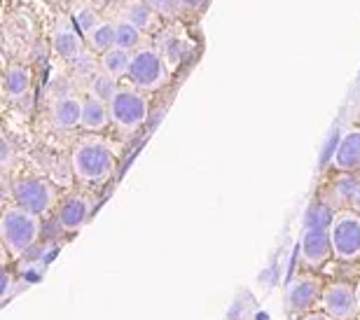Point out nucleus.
Listing matches in <instances>:
<instances>
[{"instance_id":"obj_1","label":"nucleus","mask_w":360,"mask_h":320,"mask_svg":"<svg viewBox=\"0 0 360 320\" xmlns=\"http://www.w3.org/2000/svg\"><path fill=\"white\" fill-rule=\"evenodd\" d=\"M117 159L112 148L101 138H82L70 155L73 176L84 185H103L112 178Z\"/></svg>"},{"instance_id":"obj_2","label":"nucleus","mask_w":360,"mask_h":320,"mask_svg":"<svg viewBox=\"0 0 360 320\" xmlns=\"http://www.w3.org/2000/svg\"><path fill=\"white\" fill-rule=\"evenodd\" d=\"M110 110V124L124 136L136 134L150 117V98L134 87H122L108 103Z\"/></svg>"},{"instance_id":"obj_3","label":"nucleus","mask_w":360,"mask_h":320,"mask_svg":"<svg viewBox=\"0 0 360 320\" xmlns=\"http://www.w3.org/2000/svg\"><path fill=\"white\" fill-rule=\"evenodd\" d=\"M127 79L131 82L134 89L153 94L171 82V70L167 61H164V56L160 54V49L155 45H146L131 54V68H129Z\"/></svg>"},{"instance_id":"obj_4","label":"nucleus","mask_w":360,"mask_h":320,"mask_svg":"<svg viewBox=\"0 0 360 320\" xmlns=\"http://www.w3.org/2000/svg\"><path fill=\"white\" fill-rule=\"evenodd\" d=\"M0 236H3L5 248L14 257L24 255L31 250L40 236V217H35L19 206H7L0 217Z\"/></svg>"},{"instance_id":"obj_5","label":"nucleus","mask_w":360,"mask_h":320,"mask_svg":"<svg viewBox=\"0 0 360 320\" xmlns=\"http://www.w3.org/2000/svg\"><path fill=\"white\" fill-rule=\"evenodd\" d=\"M14 206L31 213L35 217L47 215L49 210L56 206V187L45 178L38 176H26L19 178L12 187Z\"/></svg>"},{"instance_id":"obj_6","label":"nucleus","mask_w":360,"mask_h":320,"mask_svg":"<svg viewBox=\"0 0 360 320\" xmlns=\"http://www.w3.org/2000/svg\"><path fill=\"white\" fill-rule=\"evenodd\" d=\"M330 238H333L335 260H360V215L354 208L335 210L333 224H330Z\"/></svg>"},{"instance_id":"obj_7","label":"nucleus","mask_w":360,"mask_h":320,"mask_svg":"<svg viewBox=\"0 0 360 320\" xmlns=\"http://www.w3.org/2000/svg\"><path fill=\"white\" fill-rule=\"evenodd\" d=\"M323 311L335 320H356L360 318L358 288L347 281H330L323 286L321 295Z\"/></svg>"},{"instance_id":"obj_8","label":"nucleus","mask_w":360,"mask_h":320,"mask_svg":"<svg viewBox=\"0 0 360 320\" xmlns=\"http://www.w3.org/2000/svg\"><path fill=\"white\" fill-rule=\"evenodd\" d=\"M300 257L309 269H323L333 252V238H330V227H307L300 238Z\"/></svg>"},{"instance_id":"obj_9","label":"nucleus","mask_w":360,"mask_h":320,"mask_svg":"<svg viewBox=\"0 0 360 320\" xmlns=\"http://www.w3.org/2000/svg\"><path fill=\"white\" fill-rule=\"evenodd\" d=\"M323 295V283L319 276L314 274H300L295 276L292 283L288 286V309L292 314H309L314 311L316 304L321 302Z\"/></svg>"},{"instance_id":"obj_10","label":"nucleus","mask_w":360,"mask_h":320,"mask_svg":"<svg viewBox=\"0 0 360 320\" xmlns=\"http://www.w3.org/2000/svg\"><path fill=\"white\" fill-rule=\"evenodd\" d=\"M84 45H87V42H84L82 33L75 28L73 19L66 17V14H61L59 21H56L54 33H52V49L63 61H75L82 56Z\"/></svg>"},{"instance_id":"obj_11","label":"nucleus","mask_w":360,"mask_h":320,"mask_svg":"<svg viewBox=\"0 0 360 320\" xmlns=\"http://www.w3.org/2000/svg\"><path fill=\"white\" fill-rule=\"evenodd\" d=\"M91 215V199L84 194H70L59 203L56 217H59L61 229L66 231H77L84 227V222Z\"/></svg>"},{"instance_id":"obj_12","label":"nucleus","mask_w":360,"mask_h":320,"mask_svg":"<svg viewBox=\"0 0 360 320\" xmlns=\"http://www.w3.org/2000/svg\"><path fill=\"white\" fill-rule=\"evenodd\" d=\"M333 169L337 173H358L360 171V129L354 127L340 138L333 155Z\"/></svg>"},{"instance_id":"obj_13","label":"nucleus","mask_w":360,"mask_h":320,"mask_svg":"<svg viewBox=\"0 0 360 320\" xmlns=\"http://www.w3.org/2000/svg\"><path fill=\"white\" fill-rule=\"evenodd\" d=\"M160 19L162 17H157V14L150 10L146 0H122V3H120L117 21L131 24L146 35L160 31Z\"/></svg>"},{"instance_id":"obj_14","label":"nucleus","mask_w":360,"mask_h":320,"mask_svg":"<svg viewBox=\"0 0 360 320\" xmlns=\"http://www.w3.org/2000/svg\"><path fill=\"white\" fill-rule=\"evenodd\" d=\"M52 122L63 131L77 129L82 122V98L66 94V96L56 98L52 105Z\"/></svg>"},{"instance_id":"obj_15","label":"nucleus","mask_w":360,"mask_h":320,"mask_svg":"<svg viewBox=\"0 0 360 320\" xmlns=\"http://www.w3.org/2000/svg\"><path fill=\"white\" fill-rule=\"evenodd\" d=\"M108 127H110V110H108V103L94 96L82 98L80 129L89 131V134H101V131H105Z\"/></svg>"},{"instance_id":"obj_16","label":"nucleus","mask_w":360,"mask_h":320,"mask_svg":"<svg viewBox=\"0 0 360 320\" xmlns=\"http://www.w3.org/2000/svg\"><path fill=\"white\" fill-rule=\"evenodd\" d=\"M155 47L160 49V54L164 56V61H167L169 70L178 68L180 63H183L185 54H187V45L183 38H178L174 28H164V31H160V35H157V42Z\"/></svg>"},{"instance_id":"obj_17","label":"nucleus","mask_w":360,"mask_h":320,"mask_svg":"<svg viewBox=\"0 0 360 320\" xmlns=\"http://www.w3.org/2000/svg\"><path fill=\"white\" fill-rule=\"evenodd\" d=\"M360 187V176L358 173H340L333 185H330V194H333V206L337 203V210H344V208H351L354 203V196Z\"/></svg>"},{"instance_id":"obj_18","label":"nucleus","mask_w":360,"mask_h":320,"mask_svg":"<svg viewBox=\"0 0 360 320\" xmlns=\"http://www.w3.org/2000/svg\"><path fill=\"white\" fill-rule=\"evenodd\" d=\"M115 38H117V24H115V21H105L103 19L87 35V38H84V42H87V49L91 54L103 56L105 52H110V49L115 47Z\"/></svg>"},{"instance_id":"obj_19","label":"nucleus","mask_w":360,"mask_h":320,"mask_svg":"<svg viewBox=\"0 0 360 320\" xmlns=\"http://www.w3.org/2000/svg\"><path fill=\"white\" fill-rule=\"evenodd\" d=\"M101 65V72H105L108 77L112 79H120L122 77H129V68H131V54L124 52L120 47H112L110 52H105L103 56L98 59Z\"/></svg>"},{"instance_id":"obj_20","label":"nucleus","mask_w":360,"mask_h":320,"mask_svg":"<svg viewBox=\"0 0 360 320\" xmlns=\"http://www.w3.org/2000/svg\"><path fill=\"white\" fill-rule=\"evenodd\" d=\"M3 89H5L7 98H12V101L21 98L28 89H31V70H28L26 65H19V63L10 65V68L5 70Z\"/></svg>"},{"instance_id":"obj_21","label":"nucleus","mask_w":360,"mask_h":320,"mask_svg":"<svg viewBox=\"0 0 360 320\" xmlns=\"http://www.w3.org/2000/svg\"><path fill=\"white\" fill-rule=\"evenodd\" d=\"M117 24V38H115V47L124 49V52L134 54L139 52L141 47H146V33L139 31L131 24H124V21H115Z\"/></svg>"},{"instance_id":"obj_22","label":"nucleus","mask_w":360,"mask_h":320,"mask_svg":"<svg viewBox=\"0 0 360 320\" xmlns=\"http://www.w3.org/2000/svg\"><path fill=\"white\" fill-rule=\"evenodd\" d=\"M70 19H73V24H75L77 31L82 33V38H87L94 28H96L101 21H103V19L98 17V12L94 10V5H89V3H77L73 7V14H70Z\"/></svg>"},{"instance_id":"obj_23","label":"nucleus","mask_w":360,"mask_h":320,"mask_svg":"<svg viewBox=\"0 0 360 320\" xmlns=\"http://www.w3.org/2000/svg\"><path fill=\"white\" fill-rule=\"evenodd\" d=\"M122 89V87L117 84V79L108 77L105 72H98V75H94L91 84H89V96L103 101V103H110L112 96Z\"/></svg>"},{"instance_id":"obj_24","label":"nucleus","mask_w":360,"mask_h":320,"mask_svg":"<svg viewBox=\"0 0 360 320\" xmlns=\"http://www.w3.org/2000/svg\"><path fill=\"white\" fill-rule=\"evenodd\" d=\"M333 217L335 213L333 210H328L326 203H316V206L309 208L307 213V227H330L333 224Z\"/></svg>"},{"instance_id":"obj_25","label":"nucleus","mask_w":360,"mask_h":320,"mask_svg":"<svg viewBox=\"0 0 360 320\" xmlns=\"http://www.w3.org/2000/svg\"><path fill=\"white\" fill-rule=\"evenodd\" d=\"M148 7L153 10L157 17H162V19H171V17H176V12H178V7H176V0H146Z\"/></svg>"},{"instance_id":"obj_26","label":"nucleus","mask_w":360,"mask_h":320,"mask_svg":"<svg viewBox=\"0 0 360 320\" xmlns=\"http://www.w3.org/2000/svg\"><path fill=\"white\" fill-rule=\"evenodd\" d=\"M206 5V0H176V7H178V12H197L199 7H204Z\"/></svg>"},{"instance_id":"obj_27","label":"nucleus","mask_w":360,"mask_h":320,"mask_svg":"<svg viewBox=\"0 0 360 320\" xmlns=\"http://www.w3.org/2000/svg\"><path fill=\"white\" fill-rule=\"evenodd\" d=\"M297 320H335V318H330L326 311H309V314L300 316Z\"/></svg>"},{"instance_id":"obj_28","label":"nucleus","mask_w":360,"mask_h":320,"mask_svg":"<svg viewBox=\"0 0 360 320\" xmlns=\"http://www.w3.org/2000/svg\"><path fill=\"white\" fill-rule=\"evenodd\" d=\"M3 286H5V290H3V300H7V295H10V286H12V276L5 271V276H3Z\"/></svg>"},{"instance_id":"obj_29","label":"nucleus","mask_w":360,"mask_h":320,"mask_svg":"<svg viewBox=\"0 0 360 320\" xmlns=\"http://www.w3.org/2000/svg\"><path fill=\"white\" fill-rule=\"evenodd\" d=\"M12 155V152H10V143H7V141H3V164L7 166V164H10V157Z\"/></svg>"},{"instance_id":"obj_30","label":"nucleus","mask_w":360,"mask_h":320,"mask_svg":"<svg viewBox=\"0 0 360 320\" xmlns=\"http://www.w3.org/2000/svg\"><path fill=\"white\" fill-rule=\"evenodd\" d=\"M351 208H354L356 213L360 215V187H358V192H356V196H354V203H351Z\"/></svg>"},{"instance_id":"obj_31","label":"nucleus","mask_w":360,"mask_h":320,"mask_svg":"<svg viewBox=\"0 0 360 320\" xmlns=\"http://www.w3.org/2000/svg\"><path fill=\"white\" fill-rule=\"evenodd\" d=\"M91 3H108V0H91Z\"/></svg>"},{"instance_id":"obj_32","label":"nucleus","mask_w":360,"mask_h":320,"mask_svg":"<svg viewBox=\"0 0 360 320\" xmlns=\"http://www.w3.org/2000/svg\"><path fill=\"white\" fill-rule=\"evenodd\" d=\"M358 300H360V286H358Z\"/></svg>"}]
</instances>
